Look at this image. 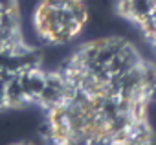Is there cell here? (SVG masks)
I'll use <instances>...</instances> for the list:
<instances>
[{"label":"cell","mask_w":156,"mask_h":145,"mask_svg":"<svg viewBox=\"0 0 156 145\" xmlns=\"http://www.w3.org/2000/svg\"><path fill=\"white\" fill-rule=\"evenodd\" d=\"M156 64L125 37L77 48L48 74L41 107L50 145H154Z\"/></svg>","instance_id":"6da1fadb"},{"label":"cell","mask_w":156,"mask_h":145,"mask_svg":"<svg viewBox=\"0 0 156 145\" xmlns=\"http://www.w3.org/2000/svg\"><path fill=\"white\" fill-rule=\"evenodd\" d=\"M88 22L85 0H37L31 15L33 31L48 46H66L81 37Z\"/></svg>","instance_id":"7a4b0ae2"},{"label":"cell","mask_w":156,"mask_h":145,"mask_svg":"<svg viewBox=\"0 0 156 145\" xmlns=\"http://www.w3.org/2000/svg\"><path fill=\"white\" fill-rule=\"evenodd\" d=\"M28 44L22 39L15 0H0V62L17 57Z\"/></svg>","instance_id":"3957f363"},{"label":"cell","mask_w":156,"mask_h":145,"mask_svg":"<svg viewBox=\"0 0 156 145\" xmlns=\"http://www.w3.org/2000/svg\"><path fill=\"white\" fill-rule=\"evenodd\" d=\"M119 11L145 35L156 50V0H121Z\"/></svg>","instance_id":"277c9868"},{"label":"cell","mask_w":156,"mask_h":145,"mask_svg":"<svg viewBox=\"0 0 156 145\" xmlns=\"http://www.w3.org/2000/svg\"><path fill=\"white\" fill-rule=\"evenodd\" d=\"M13 145H35V143H30V141H20V143H13Z\"/></svg>","instance_id":"5b68a950"}]
</instances>
